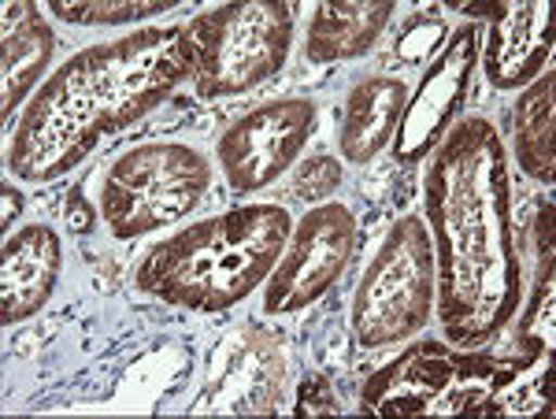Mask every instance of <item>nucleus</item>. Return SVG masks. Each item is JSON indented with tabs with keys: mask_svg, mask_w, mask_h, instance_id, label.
<instances>
[{
	"mask_svg": "<svg viewBox=\"0 0 556 419\" xmlns=\"http://www.w3.org/2000/svg\"><path fill=\"white\" fill-rule=\"evenodd\" d=\"M316 119L319 109L312 97H278V101H264L238 115L215 145L230 190L256 193L278 182L298 164L316 130Z\"/></svg>",
	"mask_w": 556,
	"mask_h": 419,
	"instance_id": "nucleus-9",
	"label": "nucleus"
},
{
	"mask_svg": "<svg viewBox=\"0 0 556 419\" xmlns=\"http://www.w3.org/2000/svg\"><path fill=\"white\" fill-rule=\"evenodd\" d=\"M193 75L186 23L146 26L75 52L26 101L8 141L20 182H56L86 164L104 138L134 127Z\"/></svg>",
	"mask_w": 556,
	"mask_h": 419,
	"instance_id": "nucleus-2",
	"label": "nucleus"
},
{
	"mask_svg": "<svg viewBox=\"0 0 556 419\" xmlns=\"http://www.w3.org/2000/svg\"><path fill=\"white\" fill-rule=\"evenodd\" d=\"M0 119L12 123V112L38 93L56 38L34 0H8L0 8Z\"/></svg>",
	"mask_w": 556,
	"mask_h": 419,
	"instance_id": "nucleus-14",
	"label": "nucleus"
},
{
	"mask_svg": "<svg viewBox=\"0 0 556 419\" xmlns=\"http://www.w3.org/2000/svg\"><path fill=\"white\" fill-rule=\"evenodd\" d=\"M290 234L293 219L282 204H241L152 245L134 282L172 308L227 312L267 282Z\"/></svg>",
	"mask_w": 556,
	"mask_h": 419,
	"instance_id": "nucleus-3",
	"label": "nucleus"
},
{
	"mask_svg": "<svg viewBox=\"0 0 556 419\" xmlns=\"http://www.w3.org/2000/svg\"><path fill=\"white\" fill-rule=\"evenodd\" d=\"M0 198H4V219H0V227H4V234H12V219L23 216V193L12 182H4L0 186Z\"/></svg>",
	"mask_w": 556,
	"mask_h": 419,
	"instance_id": "nucleus-22",
	"label": "nucleus"
},
{
	"mask_svg": "<svg viewBox=\"0 0 556 419\" xmlns=\"http://www.w3.org/2000/svg\"><path fill=\"white\" fill-rule=\"evenodd\" d=\"M193 45V93L201 101L241 97L286 67L293 8L286 0H230L186 23Z\"/></svg>",
	"mask_w": 556,
	"mask_h": 419,
	"instance_id": "nucleus-5",
	"label": "nucleus"
},
{
	"mask_svg": "<svg viewBox=\"0 0 556 419\" xmlns=\"http://www.w3.org/2000/svg\"><path fill=\"white\" fill-rule=\"evenodd\" d=\"M516 164L534 182L556 178V71L545 67L531 86H523L513 109Z\"/></svg>",
	"mask_w": 556,
	"mask_h": 419,
	"instance_id": "nucleus-17",
	"label": "nucleus"
},
{
	"mask_svg": "<svg viewBox=\"0 0 556 419\" xmlns=\"http://www.w3.org/2000/svg\"><path fill=\"white\" fill-rule=\"evenodd\" d=\"M445 4H450L453 12H460V15H471L475 23H479V20H490V12H493L490 0H486V4H479V0H445Z\"/></svg>",
	"mask_w": 556,
	"mask_h": 419,
	"instance_id": "nucleus-23",
	"label": "nucleus"
},
{
	"mask_svg": "<svg viewBox=\"0 0 556 419\" xmlns=\"http://www.w3.org/2000/svg\"><path fill=\"white\" fill-rule=\"evenodd\" d=\"M408 104V86L390 75H371L353 86L338 127V153L349 164H367L382 153L401 127Z\"/></svg>",
	"mask_w": 556,
	"mask_h": 419,
	"instance_id": "nucleus-15",
	"label": "nucleus"
},
{
	"mask_svg": "<svg viewBox=\"0 0 556 419\" xmlns=\"http://www.w3.org/2000/svg\"><path fill=\"white\" fill-rule=\"evenodd\" d=\"M64 267V242L49 223L4 234L0 249V327H15L49 305Z\"/></svg>",
	"mask_w": 556,
	"mask_h": 419,
	"instance_id": "nucleus-13",
	"label": "nucleus"
},
{
	"mask_svg": "<svg viewBox=\"0 0 556 419\" xmlns=\"http://www.w3.org/2000/svg\"><path fill=\"white\" fill-rule=\"evenodd\" d=\"M342 405L330 394V382L323 376H308L298 390V405H293V416H338Z\"/></svg>",
	"mask_w": 556,
	"mask_h": 419,
	"instance_id": "nucleus-20",
	"label": "nucleus"
},
{
	"mask_svg": "<svg viewBox=\"0 0 556 419\" xmlns=\"http://www.w3.org/2000/svg\"><path fill=\"white\" fill-rule=\"evenodd\" d=\"M393 20V0H323L308 20V38H304V60L308 64H338V60H356Z\"/></svg>",
	"mask_w": 556,
	"mask_h": 419,
	"instance_id": "nucleus-16",
	"label": "nucleus"
},
{
	"mask_svg": "<svg viewBox=\"0 0 556 419\" xmlns=\"http://www.w3.org/2000/svg\"><path fill=\"white\" fill-rule=\"evenodd\" d=\"M479 45H482L479 23L456 26V34L445 41V49L434 56V64L424 71L419 89L408 93L401 127L393 134V156L401 164L427 160V153H434L445 134L453 130V123L460 119L471 75L479 67Z\"/></svg>",
	"mask_w": 556,
	"mask_h": 419,
	"instance_id": "nucleus-10",
	"label": "nucleus"
},
{
	"mask_svg": "<svg viewBox=\"0 0 556 419\" xmlns=\"http://www.w3.org/2000/svg\"><path fill=\"white\" fill-rule=\"evenodd\" d=\"M182 0H45L60 23L71 26H134L172 12Z\"/></svg>",
	"mask_w": 556,
	"mask_h": 419,
	"instance_id": "nucleus-18",
	"label": "nucleus"
},
{
	"mask_svg": "<svg viewBox=\"0 0 556 419\" xmlns=\"http://www.w3.org/2000/svg\"><path fill=\"white\" fill-rule=\"evenodd\" d=\"M212 164L186 141H146L112 160L101 182V219L115 242H138L201 204Z\"/></svg>",
	"mask_w": 556,
	"mask_h": 419,
	"instance_id": "nucleus-6",
	"label": "nucleus"
},
{
	"mask_svg": "<svg viewBox=\"0 0 556 419\" xmlns=\"http://www.w3.org/2000/svg\"><path fill=\"white\" fill-rule=\"evenodd\" d=\"M286 353L278 338L260 323L241 327L230 342L219 345L212 360V376L204 382L193 412H227V416H264L275 412L282 394Z\"/></svg>",
	"mask_w": 556,
	"mask_h": 419,
	"instance_id": "nucleus-11",
	"label": "nucleus"
},
{
	"mask_svg": "<svg viewBox=\"0 0 556 419\" xmlns=\"http://www.w3.org/2000/svg\"><path fill=\"white\" fill-rule=\"evenodd\" d=\"M424 212L434 242V308L445 342L482 350L523 305L508 153L490 119H456L430 153Z\"/></svg>",
	"mask_w": 556,
	"mask_h": 419,
	"instance_id": "nucleus-1",
	"label": "nucleus"
},
{
	"mask_svg": "<svg viewBox=\"0 0 556 419\" xmlns=\"http://www.w3.org/2000/svg\"><path fill=\"white\" fill-rule=\"evenodd\" d=\"M556 45L549 0H493L479 64L493 89H523L545 71Z\"/></svg>",
	"mask_w": 556,
	"mask_h": 419,
	"instance_id": "nucleus-12",
	"label": "nucleus"
},
{
	"mask_svg": "<svg viewBox=\"0 0 556 419\" xmlns=\"http://www.w3.org/2000/svg\"><path fill=\"white\" fill-rule=\"evenodd\" d=\"M434 312V242L427 219H393L353 297V334L364 350H386L419 334Z\"/></svg>",
	"mask_w": 556,
	"mask_h": 419,
	"instance_id": "nucleus-7",
	"label": "nucleus"
},
{
	"mask_svg": "<svg viewBox=\"0 0 556 419\" xmlns=\"http://www.w3.org/2000/svg\"><path fill=\"white\" fill-rule=\"evenodd\" d=\"M534 364V356H490L450 342H416L375 371L361 390L371 416H501V394Z\"/></svg>",
	"mask_w": 556,
	"mask_h": 419,
	"instance_id": "nucleus-4",
	"label": "nucleus"
},
{
	"mask_svg": "<svg viewBox=\"0 0 556 419\" xmlns=\"http://www.w3.org/2000/svg\"><path fill=\"white\" fill-rule=\"evenodd\" d=\"M356 253V216L342 201L304 212L264 287V316H293L342 279Z\"/></svg>",
	"mask_w": 556,
	"mask_h": 419,
	"instance_id": "nucleus-8",
	"label": "nucleus"
},
{
	"mask_svg": "<svg viewBox=\"0 0 556 419\" xmlns=\"http://www.w3.org/2000/svg\"><path fill=\"white\" fill-rule=\"evenodd\" d=\"M342 186V160L319 153L308 156L293 175V198L298 201H327L334 198V190Z\"/></svg>",
	"mask_w": 556,
	"mask_h": 419,
	"instance_id": "nucleus-19",
	"label": "nucleus"
},
{
	"mask_svg": "<svg viewBox=\"0 0 556 419\" xmlns=\"http://www.w3.org/2000/svg\"><path fill=\"white\" fill-rule=\"evenodd\" d=\"M97 216H101V208L86 204V190H83V186H75V190H71V198H67V212H64L71 234H89V230L97 227Z\"/></svg>",
	"mask_w": 556,
	"mask_h": 419,
	"instance_id": "nucleus-21",
	"label": "nucleus"
}]
</instances>
